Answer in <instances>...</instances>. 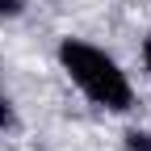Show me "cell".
Returning a JSON list of instances; mask_svg holds the SVG:
<instances>
[{
  "instance_id": "2",
  "label": "cell",
  "mask_w": 151,
  "mask_h": 151,
  "mask_svg": "<svg viewBox=\"0 0 151 151\" xmlns=\"http://www.w3.org/2000/svg\"><path fill=\"white\" fill-rule=\"evenodd\" d=\"M126 151H151V130H130L126 134Z\"/></svg>"
},
{
  "instance_id": "3",
  "label": "cell",
  "mask_w": 151,
  "mask_h": 151,
  "mask_svg": "<svg viewBox=\"0 0 151 151\" xmlns=\"http://www.w3.org/2000/svg\"><path fill=\"white\" fill-rule=\"evenodd\" d=\"M13 126H17V113H13L9 97H0V130H13Z\"/></svg>"
},
{
  "instance_id": "5",
  "label": "cell",
  "mask_w": 151,
  "mask_h": 151,
  "mask_svg": "<svg viewBox=\"0 0 151 151\" xmlns=\"http://www.w3.org/2000/svg\"><path fill=\"white\" fill-rule=\"evenodd\" d=\"M143 63H147V71H151V38L143 42Z\"/></svg>"
},
{
  "instance_id": "4",
  "label": "cell",
  "mask_w": 151,
  "mask_h": 151,
  "mask_svg": "<svg viewBox=\"0 0 151 151\" xmlns=\"http://www.w3.org/2000/svg\"><path fill=\"white\" fill-rule=\"evenodd\" d=\"M25 9V0H0V17H17Z\"/></svg>"
},
{
  "instance_id": "1",
  "label": "cell",
  "mask_w": 151,
  "mask_h": 151,
  "mask_svg": "<svg viewBox=\"0 0 151 151\" xmlns=\"http://www.w3.org/2000/svg\"><path fill=\"white\" fill-rule=\"evenodd\" d=\"M59 63L71 76V84L80 88L92 105L113 109V113H122V109L134 105V92H130L126 71L113 63L101 46L80 42V38H63V42H59Z\"/></svg>"
}]
</instances>
